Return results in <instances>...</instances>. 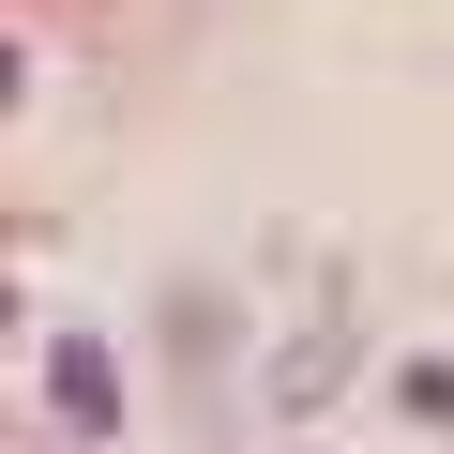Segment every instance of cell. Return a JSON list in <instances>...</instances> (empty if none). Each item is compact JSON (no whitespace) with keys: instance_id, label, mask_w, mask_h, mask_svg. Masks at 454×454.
<instances>
[{"instance_id":"cell-1","label":"cell","mask_w":454,"mask_h":454,"mask_svg":"<svg viewBox=\"0 0 454 454\" xmlns=\"http://www.w3.org/2000/svg\"><path fill=\"white\" fill-rule=\"evenodd\" d=\"M46 394H61V424H76V439H106V424H121V364H106L91 333H61V348H46Z\"/></svg>"},{"instance_id":"cell-2","label":"cell","mask_w":454,"mask_h":454,"mask_svg":"<svg viewBox=\"0 0 454 454\" xmlns=\"http://www.w3.org/2000/svg\"><path fill=\"white\" fill-rule=\"evenodd\" d=\"M394 409H409V424H454V348H409V364H394Z\"/></svg>"},{"instance_id":"cell-3","label":"cell","mask_w":454,"mask_h":454,"mask_svg":"<svg viewBox=\"0 0 454 454\" xmlns=\"http://www.w3.org/2000/svg\"><path fill=\"white\" fill-rule=\"evenodd\" d=\"M318 394H333V333H303V348L273 364V409H318Z\"/></svg>"}]
</instances>
